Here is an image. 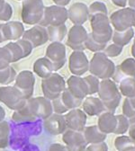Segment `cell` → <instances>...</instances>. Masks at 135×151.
Wrapping results in <instances>:
<instances>
[{
  "label": "cell",
  "mask_w": 135,
  "mask_h": 151,
  "mask_svg": "<svg viewBox=\"0 0 135 151\" xmlns=\"http://www.w3.org/2000/svg\"><path fill=\"white\" fill-rule=\"evenodd\" d=\"M53 113L51 100L44 96L31 97L26 100L25 106L12 115V121L16 123L32 122L38 120H44Z\"/></svg>",
  "instance_id": "cell-1"
},
{
  "label": "cell",
  "mask_w": 135,
  "mask_h": 151,
  "mask_svg": "<svg viewBox=\"0 0 135 151\" xmlns=\"http://www.w3.org/2000/svg\"><path fill=\"white\" fill-rule=\"evenodd\" d=\"M11 124V133L9 146L14 150L20 149L23 146L28 143L30 138L41 134L43 129V123L41 120L32 122L16 123L13 121Z\"/></svg>",
  "instance_id": "cell-2"
},
{
  "label": "cell",
  "mask_w": 135,
  "mask_h": 151,
  "mask_svg": "<svg viewBox=\"0 0 135 151\" xmlns=\"http://www.w3.org/2000/svg\"><path fill=\"white\" fill-rule=\"evenodd\" d=\"M98 96L100 100L105 105V111L114 113L121 102V93L114 81L108 79H103L99 83Z\"/></svg>",
  "instance_id": "cell-3"
},
{
  "label": "cell",
  "mask_w": 135,
  "mask_h": 151,
  "mask_svg": "<svg viewBox=\"0 0 135 151\" xmlns=\"http://www.w3.org/2000/svg\"><path fill=\"white\" fill-rule=\"evenodd\" d=\"M91 28H92V36L95 42L99 43L107 44L108 42L112 39L113 28L109 17L106 14H97L89 17Z\"/></svg>",
  "instance_id": "cell-4"
},
{
  "label": "cell",
  "mask_w": 135,
  "mask_h": 151,
  "mask_svg": "<svg viewBox=\"0 0 135 151\" xmlns=\"http://www.w3.org/2000/svg\"><path fill=\"white\" fill-rule=\"evenodd\" d=\"M114 63L103 52H95L89 62L90 73L101 79H108L112 78L115 71Z\"/></svg>",
  "instance_id": "cell-5"
},
{
  "label": "cell",
  "mask_w": 135,
  "mask_h": 151,
  "mask_svg": "<svg viewBox=\"0 0 135 151\" xmlns=\"http://www.w3.org/2000/svg\"><path fill=\"white\" fill-rule=\"evenodd\" d=\"M43 0H23L22 4V20L26 24H38L44 11Z\"/></svg>",
  "instance_id": "cell-6"
},
{
  "label": "cell",
  "mask_w": 135,
  "mask_h": 151,
  "mask_svg": "<svg viewBox=\"0 0 135 151\" xmlns=\"http://www.w3.org/2000/svg\"><path fill=\"white\" fill-rule=\"evenodd\" d=\"M42 89L44 97L52 101L59 97L66 89V81L60 74L52 73L48 78H43Z\"/></svg>",
  "instance_id": "cell-7"
},
{
  "label": "cell",
  "mask_w": 135,
  "mask_h": 151,
  "mask_svg": "<svg viewBox=\"0 0 135 151\" xmlns=\"http://www.w3.org/2000/svg\"><path fill=\"white\" fill-rule=\"evenodd\" d=\"M68 19V10L64 6H50L44 7L43 17L38 24L43 27L61 25L64 24Z\"/></svg>",
  "instance_id": "cell-8"
},
{
  "label": "cell",
  "mask_w": 135,
  "mask_h": 151,
  "mask_svg": "<svg viewBox=\"0 0 135 151\" xmlns=\"http://www.w3.org/2000/svg\"><path fill=\"white\" fill-rule=\"evenodd\" d=\"M0 102L6 104L9 109L17 111L25 106L26 99L14 86H2L0 87Z\"/></svg>",
  "instance_id": "cell-9"
},
{
  "label": "cell",
  "mask_w": 135,
  "mask_h": 151,
  "mask_svg": "<svg viewBox=\"0 0 135 151\" xmlns=\"http://www.w3.org/2000/svg\"><path fill=\"white\" fill-rule=\"evenodd\" d=\"M109 20L116 31L127 30L135 24V10L131 7H123L113 12Z\"/></svg>",
  "instance_id": "cell-10"
},
{
  "label": "cell",
  "mask_w": 135,
  "mask_h": 151,
  "mask_svg": "<svg viewBox=\"0 0 135 151\" xmlns=\"http://www.w3.org/2000/svg\"><path fill=\"white\" fill-rule=\"evenodd\" d=\"M45 57L51 62L54 71L61 69L67 61L66 46L59 42H51L46 50Z\"/></svg>",
  "instance_id": "cell-11"
},
{
  "label": "cell",
  "mask_w": 135,
  "mask_h": 151,
  "mask_svg": "<svg viewBox=\"0 0 135 151\" xmlns=\"http://www.w3.org/2000/svg\"><path fill=\"white\" fill-rule=\"evenodd\" d=\"M14 86L20 91L25 98H31L34 91L35 78L34 75L29 70H23L16 75L14 78Z\"/></svg>",
  "instance_id": "cell-12"
},
{
  "label": "cell",
  "mask_w": 135,
  "mask_h": 151,
  "mask_svg": "<svg viewBox=\"0 0 135 151\" xmlns=\"http://www.w3.org/2000/svg\"><path fill=\"white\" fill-rule=\"evenodd\" d=\"M88 32L82 25L75 24L70 28L68 33L67 45L74 50H84L85 42L87 38Z\"/></svg>",
  "instance_id": "cell-13"
},
{
  "label": "cell",
  "mask_w": 135,
  "mask_h": 151,
  "mask_svg": "<svg viewBox=\"0 0 135 151\" xmlns=\"http://www.w3.org/2000/svg\"><path fill=\"white\" fill-rule=\"evenodd\" d=\"M62 140L66 144L68 151H85L87 143L84 139L81 131L73 129H66L63 132Z\"/></svg>",
  "instance_id": "cell-14"
},
{
  "label": "cell",
  "mask_w": 135,
  "mask_h": 151,
  "mask_svg": "<svg viewBox=\"0 0 135 151\" xmlns=\"http://www.w3.org/2000/svg\"><path fill=\"white\" fill-rule=\"evenodd\" d=\"M69 68L74 76H81L88 71L89 61L83 50H75L69 60Z\"/></svg>",
  "instance_id": "cell-15"
},
{
  "label": "cell",
  "mask_w": 135,
  "mask_h": 151,
  "mask_svg": "<svg viewBox=\"0 0 135 151\" xmlns=\"http://www.w3.org/2000/svg\"><path fill=\"white\" fill-rule=\"evenodd\" d=\"M22 39L28 41L32 48H37L45 44L49 41L47 29L41 25H35L32 28L25 31Z\"/></svg>",
  "instance_id": "cell-16"
},
{
  "label": "cell",
  "mask_w": 135,
  "mask_h": 151,
  "mask_svg": "<svg viewBox=\"0 0 135 151\" xmlns=\"http://www.w3.org/2000/svg\"><path fill=\"white\" fill-rule=\"evenodd\" d=\"M43 126L45 131H47L51 135L62 134L67 129V124L64 116L55 112L43 120Z\"/></svg>",
  "instance_id": "cell-17"
},
{
  "label": "cell",
  "mask_w": 135,
  "mask_h": 151,
  "mask_svg": "<svg viewBox=\"0 0 135 151\" xmlns=\"http://www.w3.org/2000/svg\"><path fill=\"white\" fill-rule=\"evenodd\" d=\"M67 128L69 129L82 131V129L86 127L87 123V114L84 111L80 109H72L67 114L64 115Z\"/></svg>",
  "instance_id": "cell-18"
},
{
  "label": "cell",
  "mask_w": 135,
  "mask_h": 151,
  "mask_svg": "<svg viewBox=\"0 0 135 151\" xmlns=\"http://www.w3.org/2000/svg\"><path fill=\"white\" fill-rule=\"evenodd\" d=\"M68 16L74 24L82 25L89 18L88 7L86 4L81 2L75 3L68 10Z\"/></svg>",
  "instance_id": "cell-19"
},
{
  "label": "cell",
  "mask_w": 135,
  "mask_h": 151,
  "mask_svg": "<svg viewBox=\"0 0 135 151\" xmlns=\"http://www.w3.org/2000/svg\"><path fill=\"white\" fill-rule=\"evenodd\" d=\"M114 82L119 83L124 78H135V60L134 59H126L122 62L120 66L115 68L114 74L112 77Z\"/></svg>",
  "instance_id": "cell-20"
},
{
  "label": "cell",
  "mask_w": 135,
  "mask_h": 151,
  "mask_svg": "<svg viewBox=\"0 0 135 151\" xmlns=\"http://www.w3.org/2000/svg\"><path fill=\"white\" fill-rule=\"evenodd\" d=\"M68 89L70 93L79 99H84L88 96L87 87L84 78H81L79 76H71L67 81Z\"/></svg>",
  "instance_id": "cell-21"
},
{
  "label": "cell",
  "mask_w": 135,
  "mask_h": 151,
  "mask_svg": "<svg viewBox=\"0 0 135 151\" xmlns=\"http://www.w3.org/2000/svg\"><path fill=\"white\" fill-rule=\"evenodd\" d=\"M2 31L6 41H17L22 38L25 26L21 22L10 21L2 24Z\"/></svg>",
  "instance_id": "cell-22"
},
{
  "label": "cell",
  "mask_w": 135,
  "mask_h": 151,
  "mask_svg": "<svg viewBox=\"0 0 135 151\" xmlns=\"http://www.w3.org/2000/svg\"><path fill=\"white\" fill-rule=\"evenodd\" d=\"M83 111L89 116H99L102 112L105 111V108L100 98L89 96L85 99L82 104Z\"/></svg>",
  "instance_id": "cell-23"
},
{
  "label": "cell",
  "mask_w": 135,
  "mask_h": 151,
  "mask_svg": "<svg viewBox=\"0 0 135 151\" xmlns=\"http://www.w3.org/2000/svg\"><path fill=\"white\" fill-rule=\"evenodd\" d=\"M116 116L113 113L105 111L99 115L97 126L100 130L105 134L113 133L115 127H116Z\"/></svg>",
  "instance_id": "cell-24"
},
{
  "label": "cell",
  "mask_w": 135,
  "mask_h": 151,
  "mask_svg": "<svg viewBox=\"0 0 135 151\" xmlns=\"http://www.w3.org/2000/svg\"><path fill=\"white\" fill-rule=\"evenodd\" d=\"M81 132L87 144L103 142L105 140L106 136H107V134L104 133L103 131L100 130L97 125L85 127Z\"/></svg>",
  "instance_id": "cell-25"
},
{
  "label": "cell",
  "mask_w": 135,
  "mask_h": 151,
  "mask_svg": "<svg viewBox=\"0 0 135 151\" xmlns=\"http://www.w3.org/2000/svg\"><path fill=\"white\" fill-rule=\"evenodd\" d=\"M53 66L46 57L38 59L33 64V72L42 78H48L53 73Z\"/></svg>",
  "instance_id": "cell-26"
},
{
  "label": "cell",
  "mask_w": 135,
  "mask_h": 151,
  "mask_svg": "<svg viewBox=\"0 0 135 151\" xmlns=\"http://www.w3.org/2000/svg\"><path fill=\"white\" fill-rule=\"evenodd\" d=\"M134 36V31L131 28H129L127 30L124 31H116L113 32V35H112V39L113 43L120 45L122 47L127 45L133 38Z\"/></svg>",
  "instance_id": "cell-27"
},
{
  "label": "cell",
  "mask_w": 135,
  "mask_h": 151,
  "mask_svg": "<svg viewBox=\"0 0 135 151\" xmlns=\"http://www.w3.org/2000/svg\"><path fill=\"white\" fill-rule=\"evenodd\" d=\"M49 41L51 42H61L65 36L67 35V26L64 24L61 25H54V26H48L47 28Z\"/></svg>",
  "instance_id": "cell-28"
},
{
  "label": "cell",
  "mask_w": 135,
  "mask_h": 151,
  "mask_svg": "<svg viewBox=\"0 0 135 151\" xmlns=\"http://www.w3.org/2000/svg\"><path fill=\"white\" fill-rule=\"evenodd\" d=\"M119 91L126 98L135 97V78H124L119 82Z\"/></svg>",
  "instance_id": "cell-29"
},
{
  "label": "cell",
  "mask_w": 135,
  "mask_h": 151,
  "mask_svg": "<svg viewBox=\"0 0 135 151\" xmlns=\"http://www.w3.org/2000/svg\"><path fill=\"white\" fill-rule=\"evenodd\" d=\"M60 98L62 102V104H64V106L69 111L75 108H78L79 106L81 105L82 104V99H79L76 96H74L73 94L70 93V91L66 88L60 96Z\"/></svg>",
  "instance_id": "cell-30"
},
{
  "label": "cell",
  "mask_w": 135,
  "mask_h": 151,
  "mask_svg": "<svg viewBox=\"0 0 135 151\" xmlns=\"http://www.w3.org/2000/svg\"><path fill=\"white\" fill-rule=\"evenodd\" d=\"M114 147L118 151H131L135 149V140L130 136H120L114 140Z\"/></svg>",
  "instance_id": "cell-31"
},
{
  "label": "cell",
  "mask_w": 135,
  "mask_h": 151,
  "mask_svg": "<svg viewBox=\"0 0 135 151\" xmlns=\"http://www.w3.org/2000/svg\"><path fill=\"white\" fill-rule=\"evenodd\" d=\"M11 133L10 122H0V148H6L9 146Z\"/></svg>",
  "instance_id": "cell-32"
},
{
  "label": "cell",
  "mask_w": 135,
  "mask_h": 151,
  "mask_svg": "<svg viewBox=\"0 0 135 151\" xmlns=\"http://www.w3.org/2000/svg\"><path fill=\"white\" fill-rule=\"evenodd\" d=\"M5 47L9 50V52L12 56V62H16L18 60L25 58L21 46L19 45V43L17 42H9L8 44L5 45Z\"/></svg>",
  "instance_id": "cell-33"
},
{
  "label": "cell",
  "mask_w": 135,
  "mask_h": 151,
  "mask_svg": "<svg viewBox=\"0 0 135 151\" xmlns=\"http://www.w3.org/2000/svg\"><path fill=\"white\" fill-rule=\"evenodd\" d=\"M16 77V72L14 68L11 66H8L6 68L0 69V84L1 85H8L14 81Z\"/></svg>",
  "instance_id": "cell-34"
},
{
  "label": "cell",
  "mask_w": 135,
  "mask_h": 151,
  "mask_svg": "<svg viewBox=\"0 0 135 151\" xmlns=\"http://www.w3.org/2000/svg\"><path fill=\"white\" fill-rule=\"evenodd\" d=\"M106 47V44L105 43H99L94 40V38L91 33H88L87 38L85 42V48L93 51V52H101L105 50Z\"/></svg>",
  "instance_id": "cell-35"
},
{
  "label": "cell",
  "mask_w": 135,
  "mask_h": 151,
  "mask_svg": "<svg viewBox=\"0 0 135 151\" xmlns=\"http://www.w3.org/2000/svg\"><path fill=\"white\" fill-rule=\"evenodd\" d=\"M116 127L113 131L114 134H118V135H123L124 134L126 131H128L129 128V120L127 117H125L123 114H119L116 116Z\"/></svg>",
  "instance_id": "cell-36"
},
{
  "label": "cell",
  "mask_w": 135,
  "mask_h": 151,
  "mask_svg": "<svg viewBox=\"0 0 135 151\" xmlns=\"http://www.w3.org/2000/svg\"><path fill=\"white\" fill-rule=\"evenodd\" d=\"M84 80L86 82L87 87V92H88V96L94 94L95 93H97L98 88H99V78L93 75H89L87 77L84 78Z\"/></svg>",
  "instance_id": "cell-37"
},
{
  "label": "cell",
  "mask_w": 135,
  "mask_h": 151,
  "mask_svg": "<svg viewBox=\"0 0 135 151\" xmlns=\"http://www.w3.org/2000/svg\"><path fill=\"white\" fill-rule=\"evenodd\" d=\"M88 12H89V17L95 14H103L106 15L108 14L106 6L104 3L99 2V1L93 2L88 7Z\"/></svg>",
  "instance_id": "cell-38"
},
{
  "label": "cell",
  "mask_w": 135,
  "mask_h": 151,
  "mask_svg": "<svg viewBox=\"0 0 135 151\" xmlns=\"http://www.w3.org/2000/svg\"><path fill=\"white\" fill-rule=\"evenodd\" d=\"M12 63V56L9 50L5 47H0V69H3L10 66Z\"/></svg>",
  "instance_id": "cell-39"
},
{
  "label": "cell",
  "mask_w": 135,
  "mask_h": 151,
  "mask_svg": "<svg viewBox=\"0 0 135 151\" xmlns=\"http://www.w3.org/2000/svg\"><path fill=\"white\" fill-rule=\"evenodd\" d=\"M103 51H104L103 53L106 55L108 58H113V57H117L122 53L123 47L115 43H113V44L106 46Z\"/></svg>",
  "instance_id": "cell-40"
},
{
  "label": "cell",
  "mask_w": 135,
  "mask_h": 151,
  "mask_svg": "<svg viewBox=\"0 0 135 151\" xmlns=\"http://www.w3.org/2000/svg\"><path fill=\"white\" fill-rule=\"evenodd\" d=\"M123 115L127 117L128 119L135 116V108L132 106L130 101V98H126L124 100V103L123 104Z\"/></svg>",
  "instance_id": "cell-41"
},
{
  "label": "cell",
  "mask_w": 135,
  "mask_h": 151,
  "mask_svg": "<svg viewBox=\"0 0 135 151\" xmlns=\"http://www.w3.org/2000/svg\"><path fill=\"white\" fill-rule=\"evenodd\" d=\"M52 109H53V111L55 113H58V114H63V113L67 112L69 110L64 106V104H62L60 96L57 97L56 99L52 100Z\"/></svg>",
  "instance_id": "cell-42"
},
{
  "label": "cell",
  "mask_w": 135,
  "mask_h": 151,
  "mask_svg": "<svg viewBox=\"0 0 135 151\" xmlns=\"http://www.w3.org/2000/svg\"><path fill=\"white\" fill-rule=\"evenodd\" d=\"M85 151H108V146L105 141L99 143H94L87 147Z\"/></svg>",
  "instance_id": "cell-43"
},
{
  "label": "cell",
  "mask_w": 135,
  "mask_h": 151,
  "mask_svg": "<svg viewBox=\"0 0 135 151\" xmlns=\"http://www.w3.org/2000/svg\"><path fill=\"white\" fill-rule=\"evenodd\" d=\"M18 43H19V45L21 46V48H22V50H23V51H24V54H25V57L26 58V57H28L31 53H32V46L31 45V43L28 42V41H26V40H25V39H19V40H17L16 41Z\"/></svg>",
  "instance_id": "cell-44"
},
{
  "label": "cell",
  "mask_w": 135,
  "mask_h": 151,
  "mask_svg": "<svg viewBox=\"0 0 135 151\" xmlns=\"http://www.w3.org/2000/svg\"><path fill=\"white\" fill-rule=\"evenodd\" d=\"M13 15V8L9 3H6L5 8L0 13V21H9Z\"/></svg>",
  "instance_id": "cell-45"
},
{
  "label": "cell",
  "mask_w": 135,
  "mask_h": 151,
  "mask_svg": "<svg viewBox=\"0 0 135 151\" xmlns=\"http://www.w3.org/2000/svg\"><path fill=\"white\" fill-rule=\"evenodd\" d=\"M129 136L135 140V116L130 118L129 120V128H128Z\"/></svg>",
  "instance_id": "cell-46"
},
{
  "label": "cell",
  "mask_w": 135,
  "mask_h": 151,
  "mask_svg": "<svg viewBox=\"0 0 135 151\" xmlns=\"http://www.w3.org/2000/svg\"><path fill=\"white\" fill-rule=\"evenodd\" d=\"M48 151H68L66 147L59 144V143H53L50 146V147L48 148Z\"/></svg>",
  "instance_id": "cell-47"
},
{
  "label": "cell",
  "mask_w": 135,
  "mask_h": 151,
  "mask_svg": "<svg viewBox=\"0 0 135 151\" xmlns=\"http://www.w3.org/2000/svg\"><path fill=\"white\" fill-rule=\"evenodd\" d=\"M20 151H40V148L34 144L27 143L20 148Z\"/></svg>",
  "instance_id": "cell-48"
},
{
  "label": "cell",
  "mask_w": 135,
  "mask_h": 151,
  "mask_svg": "<svg viewBox=\"0 0 135 151\" xmlns=\"http://www.w3.org/2000/svg\"><path fill=\"white\" fill-rule=\"evenodd\" d=\"M112 2L117 6L125 7V6L127 4V0H112Z\"/></svg>",
  "instance_id": "cell-49"
},
{
  "label": "cell",
  "mask_w": 135,
  "mask_h": 151,
  "mask_svg": "<svg viewBox=\"0 0 135 151\" xmlns=\"http://www.w3.org/2000/svg\"><path fill=\"white\" fill-rule=\"evenodd\" d=\"M52 1L57 5V6H65L69 4L70 0H52Z\"/></svg>",
  "instance_id": "cell-50"
},
{
  "label": "cell",
  "mask_w": 135,
  "mask_h": 151,
  "mask_svg": "<svg viewBox=\"0 0 135 151\" xmlns=\"http://www.w3.org/2000/svg\"><path fill=\"white\" fill-rule=\"evenodd\" d=\"M5 117H6V111L1 105H0V122L4 121Z\"/></svg>",
  "instance_id": "cell-51"
},
{
  "label": "cell",
  "mask_w": 135,
  "mask_h": 151,
  "mask_svg": "<svg viewBox=\"0 0 135 151\" xmlns=\"http://www.w3.org/2000/svg\"><path fill=\"white\" fill-rule=\"evenodd\" d=\"M6 42V40H5L3 31H2V24H0V44H1L2 42Z\"/></svg>",
  "instance_id": "cell-52"
},
{
  "label": "cell",
  "mask_w": 135,
  "mask_h": 151,
  "mask_svg": "<svg viewBox=\"0 0 135 151\" xmlns=\"http://www.w3.org/2000/svg\"><path fill=\"white\" fill-rule=\"evenodd\" d=\"M6 0H0V13L2 12V10L5 8V6H6Z\"/></svg>",
  "instance_id": "cell-53"
},
{
  "label": "cell",
  "mask_w": 135,
  "mask_h": 151,
  "mask_svg": "<svg viewBox=\"0 0 135 151\" xmlns=\"http://www.w3.org/2000/svg\"><path fill=\"white\" fill-rule=\"evenodd\" d=\"M128 3H129L130 7L135 10V0H129Z\"/></svg>",
  "instance_id": "cell-54"
},
{
  "label": "cell",
  "mask_w": 135,
  "mask_h": 151,
  "mask_svg": "<svg viewBox=\"0 0 135 151\" xmlns=\"http://www.w3.org/2000/svg\"><path fill=\"white\" fill-rule=\"evenodd\" d=\"M131 54H132V56L135 58V38H134L133 44H132V46H131Z\"/></svg>",
  "instance_id": "cell-55"
},
{
  "label": "cell",
  "mask_w": 135,
  "mask_h": 151,
  "mask_svg": "<svg viewBox=\"0 0 135 151\" xmlns=\"http://www.w3.org/2000/svg\"><path fill=\"white\" fill-rule=\"evenodd\" d=\"M130 101H131V103L132 106L135 108V97H133V98H130Z\"/></svg>",
  "instance_id": "cell-56"
},
{
  "label": "cell",
  "mask_w": 135,
  "mask_h": 151,
  "mask_svg": "<svg viewBox=\"0 0 135 151\" xmlns=\"http://www.w3.org/2000/svg\"><path fill=\"white\" fill-rule=\"evenodd\" d=\"M131 151H135V149H134V150H131Z\"/></svg>",
  "instance_id": "cell-57"
},
{
  "label": "cell",
  "mask_w": 135,
  "mask_h": 151,
  "mask_svg": "<svg viewBox=\"0 0 135 151\" xmlns=\"http://www.w3.org/2000/svg\"><path fill=\"white\" fill-rule=\"evenodd\" d=\"M4 151H8V150H4Z\"/></svg>",
  "instance_id": "cell-58"
},
{
  "label": "cell",
  "mask_w": 135,
  "mask_h": 151,
  "mask_svg": "<svg viewBox=\"0 0 135 151\" xmlns=\"http://www.w3.org/2000/svg\"><path fill=\"white\" fill-rule=\"evenodd\" d=\"M18 1H21V0H18Z\"/></svg>",
  "instance_id": "cell-59"
},
{
  "label": "cell",
  "mask_w": 135,
  "mask_h": 151,
  "mask_svg": "<svg viewBox=\"0 0 135 151\" xmlns=\"http://www.w3.org/2000/svg\"><path fill=\"white\" fill-rule=\"evenodd\" d=\"M134 26H135V24H134Z\"/></svg>",
  "instance_id": "cell-60"
}]
</instances>
